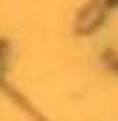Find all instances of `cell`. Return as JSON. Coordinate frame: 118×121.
<instances>
[{
  "label": "cell",
  "mask_w": 118,
  "mask_h": 121,
  "mask_svg": "<svg viewBox=\"0 0 118 121\" xmlns=\"http://www.w3.org/2000/svg\"><path fill=\"white\" fill-rule=\"evenodd\" d=\"M101 20H104L101 3H87L84 11H82L79 20H76V31H79V34H90V31H96L98 26H101Z\"/></svg>",
  "instance_id": "1"
}]
</instances>
